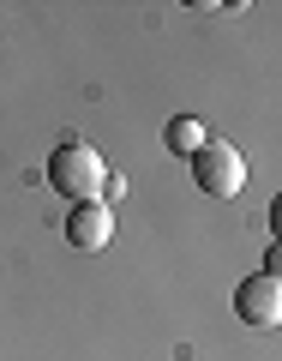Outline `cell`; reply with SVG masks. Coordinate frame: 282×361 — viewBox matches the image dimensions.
<instances>
[{
  "instance_id": "obj_3",
  "label": "cell",
  "mask_w": 282,
  "mask_h": 361,
  "mask_svg": "<svg viewBox=\"0 0 282 361\" xmlns=\"http://www.w3.org/2000/svg\"><path fill=\"white\" fill-rule=\"evenodd\" d=\"M234 313H241L246 325H258V331H270V325H282V277H241L234 283Z\"/></svg>"
},
{
  "instance_id": "obj_7",
  "label": "cell",
  "mask_w": 282,
  "mask_h": 361,
  "mask_svg": "<svg viewBox=\"0 0 282 361\" xmlns=\"http://www.w3.org/2000/svg\"><path fill=\"white\" fill-rule=\"evenodd\" d=\"M270 229H276V241H282V193L270 199Z\"/></svg>"
},
{
  "instance_id": "obj_6",
  "label": "cell",
  "mask_w": 282,
  "mask_h": 361,
  "mask_svg": "<svg viewBox=\"0 0 282 361\" xmlns=\"http://www.w3.org/2000/svg\"><path fill=\"white\" fill-rule=\"evenodd\" d=\"M264 277H282V241H270V253H264Z\"/></svg>"
},
{
  "instance_id": "obj_4",
  "label": "cell",
  "mask_w": 282,
  "mask_h": 361,
  "mask_svg": "<svg viewBox=\"0 0 282 361\" xmlns=\"http://www.w3.org/2000/svg\"><path fill=\"white\" fill-rule=\"evenodd\" d=\"M66 241H72V253H103V247L115 241V205H108V199L72 205L66 211Z\"/></svg>"
},
{
  "instance_id": "obj_2",
  "label": "cell",
  "mask_w": 282,
  "mask_h": 361,
  "mask_svg": "<svg viewBox=\"0 0 282 361\" xmlns=\"http://www.w3.org/2000/svg\"><path fill=\"white\" fill-rule=\"evenodd\" d=\"M193 180H198V193H205V199H241L246 157L234 151V145H222V139H205V151L193 157Z\"/></svg>"
},
{
  "instance_id": "obj_5",
  "label": "cell",
  "mask_w": 282,
  "mask_h": 361,
  "mask_svg": "<svg viewBox=\"0 0 282 361\" xmlns=\"http://www.w3.org/2000/svg\"><path fill=\"white\" fill-rule=\"evenodd\" d=\"M162 139H168V151H174V157H186V163H193V157L205 151V127H198L193 115H174V121H168V133H162Z\"/></svg>"
},
{
  "instance_id": "obj_1",
  "label": "cell",
  "mask_w": 282,
  "mask_h": 361,
  "mask_svg": "<svg viewBox=\"0 0 282 361\" xmlns=\"http://www.w3.org/2000/svg\"><path fill=\"white\" fill-rule=\"evenodd\" d=\"M49 187H54L60 199H72V205L103 199V187H108V163H103V151H96V145H84V139L54 145V157H49Z\"/></svg>"
}]
</instances>
